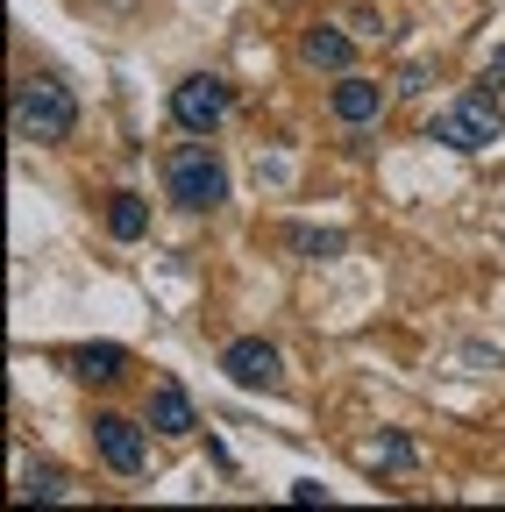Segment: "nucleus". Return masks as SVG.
<instances>
[{"instance_id": "nucleus-3", "label": "nucleus", "mask_w": 505, "mask_h": 512, "mask_svg": "<svg viewBox=\"0 0 505 512\" xmlns=\"http://www.w3.org/2000/svg\"><path fill=\"white\" fill-rule=\"evenodd\" d=\"M505 136V114H498V100L491 93H463L456 107H441L434 121H427V143H441V150H491Z\"/></svg>"}, {"instance_id": "nucleus-13", "label": "nucleus", "mask_w": 505, "mask_h": 512, "mask_svg": "<svg viewBox=\"0 0 505 512\" xmlns=\"http://www.w3.org/2000/svg\"><path fill=\"white\" fill-rule=\"evenodd\" d=\"M22 498H72V484H65V470H22Z\"/></svg>"}, {"instance_id": "nucleus-16", "label": "nucleus", "mask_w": 505, "mask_h": 512, "mask_svg": "<svg viewBox=\"0 0 505 512\" xmlns=\"http://www.w3.org/2000/svg\"><path fill=\"white\" fill-rule=\"evenodd\" d=\"M463 363H477V370H498V349H484V342H470V349H463Z\"/></svg>"}, {"instance_id": "nucleus-12", "label": "nucleus", "mask_w": 505, "mask_h": 512, "mask_svg": "<svg viewBox=\"0 0 505 512\" xmlns=\"http://www.w3.org/2000/svg\"><path fill=\"white\" fill-rule=\"evenodd\" d=\"M363 463H370V470H413L420 448H413L406 434H377V441H363Z\"/></svg>"}, {"instance_id": "nucleus-15", "label": "nucleus", "mask_w": 505, "mask_h": 512, "mask_svg": "<svg viewBox=\"0 0 505 512\" xmlns=\"http://www.w3.org/2000/svg\"><path fill=\"white\" fill-rule=\"evenodd\" d=\"M292 505H328V484H313V477H299V484H292Z\"/></svg>"}, {"instance_id": "nucleus-11", "label": "nucleus", "mask_w": 505, "mask_h": 512, "mask_svg": "<svg viewBox=\"0 0 505 512\" xmlns=\"http://www.w3.org/2000/svg\"><path fill=\"white\" fill-rule=\"evenodd\" d=\"M107 235L114 242H143L150 235V200H143V192H114V200H107Z\"/></svg>"}, {"instance_id": "nucleus-6", "label": "nucleus", "mask_w": 505, "mask_h": 512, "mask_svg": "<svg viewBox=\"0 0 505 512\" xmlns=\"http://www.w3.org/2000/svg\"><path fill=\"white\" fill-rule=\"evenodd\" d=\"M93 448H100V463L114 477H143L150 470V434L136 420H121V413H100L93 420Z\"/></svg>"}, {"instance_id": "nucleus-1", "label": "nucleus", "mask_w": 505, "mask_h": 512, "mask_svg": "<svg viewBox=\"0 0 505 512\" xmlns=\"http://www.w3.org/2000/svg\"><path fill=\"white\" fill-rule=\"evenodd\" d=\"M8 121H15L22 143H65L79 128V100H72V86H57V79H22L15 100H8Z\"/></svg>"}, {"instance_id": "nucleus-7", "label": "nucleus", "mask_w": 505, "mask_h": 512, "mask_svg": "<svg viewBox=\"0 0 505 512\" xmlns=\"http://www.w3.org/2000/svg\"><path fill=\"white\" fill-rule=\"evenodd\" d=\"M385 100H392V93L377 86V79H363V72H342V79H335V93H328V107H335V121H342V128H370L377 114H385Z\"/></svg>"}, {"instance_id": "nucleus-8", "label": "nucleus", "mask_w": 505, "mask_h": 512, "mask_svg": "<svg viewBox=\"0 0 505 512\" xmlns=\"http://www.w3.org/2000/svg\"><path fill=\"white\" fill-rule=\"evenodd\" d=\"M143 420L157 427V434H171V441H185V434H193L200 427V413H193V399H185V384H157V392H150V406H143Z\"/></svg>"}, {"instance_id": "nucleus-5", "label": "nucleus", "mask_w": 505, "mask_h": 512, "mask_svg": "<svg viewBox=\"0 0 505 512\" xmlns=\"http://www.w3.org/2000/svg\"><path fill=\"white\" fill-rule=\"evenodd\" d=\"M221 370H228V384L235 392H285V356L271 349V342H257V335H242V342H228L221 349Z\"/></svg>"}, {"instance_id": "nucleus-4", "label": "nucleus", "mask_w": 505, "mask_h": 512, "mask_svg": "<svg viewBox=\"0 0 505 512\" xmlns=\"http://www.w3.org/2000/svg\"><path fill=\"white\" fill-rule=\"evenodd\" d=\"M228 107H235V93H228V79H214V72H193V79L171 93V121L185 128V136H214V128L228 121Z\"/></svg>"}, {"instance_id": "nucleus-14", "label": "nucleus", "mask_w": 505, "mask_h": 512, "mask_svg": "<svg viewBox=\"0 0 505 512\" xmlns=\"http://www.w3.org/2000/svg\"><path fill=\"white\" fill-rule=\"evenodd\" d=\"M292 249H299V256H342V235H335V228H299Z\"/></svg>"}, {"instance_id": "nucleus-2", "label": "nucleus", "mask_w": 505, "mask_h": 512, "mask_svg": "<svg viewBox=\"0 0 505 512\" xmlns=\"http://www.w3.org/2000/svg\"><path fill=\"white\" fill-rule=\"evenodd\" d=\"M164 192H171L178 207H193V214H214L228 200V164L207 143H185V150L164 157Z\"/></svg>"}, {"instance_id": "nucleus-9", "label": "nucleus", "mask_w": 505, "mask_h": 512, "mask_svg": "<svg viewBox=\"0 0 505 512\" xmlns=\"http://www.w3.org/2000/svg\"><path fill=\"white\" fill-rule=\"evenodd\" d=\"M299 57L313 64V72H349V57H356V36H342L335 22H313L299 36Z\"/></svg>"}, {"instance_id": "nucleus-10", "label": "nucleus", "mask_w": 505, "mask_h": 512, "mask_svg": "<svg viewBox=\"0 0 505 512\" xmlns=\"http://www.w3.org/2000/svg\"><path fill=\"white\" fill-rule=\"evenodd\" d=\"M65 363L86 384H114L121 370H129V349H121V342H79V349H65Z\"/></svg>"}]
</instances>
